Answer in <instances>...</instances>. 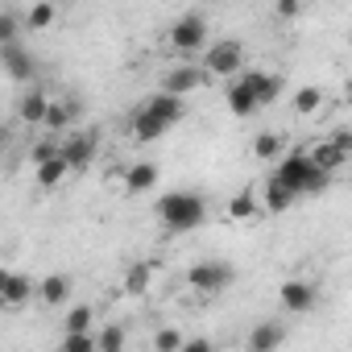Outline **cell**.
I'll return each instance as SVG.
<instances>
[{
	"label": "cell",
	"mask_w": 352,
	"mask_h": 352,
	"mask_svg": "<svg viewBox=\"0 0 352 352\" xmlns=\"http://www.w3.org/2000/svg\"><path fill=\"white\" fill-rule=\"evenodd\" d=\"M282 344H286V327H282L278 319H261V323H253V331H249V340H245L249 352H278Z\"/></svg>",
	"instance_id": "8fae6325"
},
{
	"label": "cell",
	"mask_w": 352,
	"mask_h": 352,
	"mask_svg": "<svg viewBox=\"0 0 352 352\" xmlns=\"http://www.w3.org/2000/svg\"><path fill=\"white\" fill-rule=\"evenodd\" d=\"M129 133H133L137 141H157V137H166L170 129H166V124H162L157 116H149L145 108H137V112L129 116Z\"/></svg>",
	"instance_id": "44dd1931"
},
{
	"label": "cell",
	"mask_w": 352,
	"mask_h": 352,
	"mask_svg": "<svg viewBox=\"0 0 352 352\" xmlns=\"http://www.w3.org/2000/svg\"><path fill=\"white\" fill-rule=\"evenodd\" d=\"M241 79L253 87V96H257V104H261V108L278 104V96H282V75H278V71H245Z\"/></svg>",
	"instance_id": "5bb4252c"
},
{
	"label": "cell",
	"mask_w": 352,
	"mask_h": 352,
	"mask_svg": "<svg viewBox=\"0 0 352 352\" xmlns=\"http://www.w3.org/2000/svg\"><path fill=\"white\" fill-rule=\"evenodd\" d=\"M327 141H331L344 157H352V129H331V133H327Z\"/></svg>",
	"instance_id": "836d02e7"
},
{
	"label": "cell",
	"mask_w": 352,
	"mask_h": 352,
	"mask_svg": "<svg viewBox=\"0 0 352 352\" xmlns=\"http://www.w3.org/2000/svg\"><path fill=\"white\" fill-rule=\"evenodd\" d=\"M63 157H67L71 174L87 170L91 157H96V137H91V133H67V137H63Z\"/></svg>",
	"instance_id": "ba28073f"
},
{
	"label": "cell",
	"mask_w": 352,
	"mask_h": 352,
	"mask_svg": "<svg viewBox=\"0 0 352 352\" xmlns=\"http://www.w3.org/2000/svg\"><path fill=\"white\" fill-rule=\"evenodd\" d=\"M13 42H17V13L5 9L0 13V46H13Z\"/></svg>",
	"instance_id": "d6a6232c"
},
{
	"label": "cell",
	"mask_w": 352,
	"mask_h": 352,
	"mask_svg": "<svg viewBox=\"0 0 352 352\" xmlns=\"http://www.w3.org/2000/svg\"><path fill=\"white\" fill-rule=\"evenodd\" d=\"M34 294H38L34 278H25V274H17V270H9L5 278H0V298H5V307H9V311H21Z\"/></svg>",
	"instance_id": "9c48e42d"
},
{
	"label": "cell",
	"mask_w": 352,
	"mask_h": 352,
	"mask_svg": "<svg viewBox=\"0 0 352 352\" xmlns=\"http://www.w3.org/2000/svg\"><path fill=\"white\" fill-rule=\"evenodd\" d=\"M253 195H257L261 212H270V216H282V212H290V208L298 204V195H294V191H290V187L278 179V174H274V179H265V183H261Z\"/></svg>",
	"instance_id": "52a82bcc"
},
{
	"label": "cell",
	"mask_w": 352,
	"mask_h": 352,
	"mask_svg": "<svg viewBox=\"0 0 352 352\" xmlns=\"http://www.w3.org/2000/svg\"><path fill=\"white\" fill-rule=\"evenodd\" d=\"M204 87H208V71H204V67H195V63H174V67H166L157 91H166V96H174V100H187V96H195V91H204Z\"/></svg>",
	"instance_id": "5b68a950"
},
{
	"label": "cell",
	"mask_w": 352,
	"mask_h": 352,
	"mask_svg": "<svg viewBox=\"0 0 352 352\" xmlns=\"http://www.w3.org/2000/svg\"><path fill=\"white\" fill-rule=\"evenodd\" d=\"M75 116H79V104H75V100H54V108H50V116H46V129L58 133V137H67V129L75 124Z\"/></svg>",
	"instance_id": "cb8c5ba5"
},
{
	"label": "cell",
	"mask_w": 352,
	"mask_h": 352,
	"mask_svg": "<svg viewBox=\"0 0 352 352\" xmlns=\"http://www.w3.org/2000/svg\"><path fill=\"white\" fill-rule=\"evenodd\" d=\"M54 21H58V9H54V5H34V9L25 13V25H30L34 34H38V30H50Z\"/></svg>",
	"instance_id": "f1b7e54d"
},
{
	"label": "cell",
	"mask_w": 352,
	"mask_h": 352,
	"mask_svg": "<svg viewBox=\"0 0 352 352\" xmlns=\"http://www.w3.org/2000/svg\"><path fill=\"white\" fill-rule=\"evenodd\" d=\"M58 153H63V141H38V145H34V153H30V157H34V170H38V166H46V162H50V157H58Z\"/></svg>",
	"instance_id": "4dcf8cb0"
},
{
	"label": "cell",
	"mask_w": 352,
	"mask_h": 352,
	"mask_svg": "<svg viewBox=\"0 0 352 352\" xmlns=\"http://www.w3.org/2000/svg\"><path fill=\"white\" fill-rule=\"evenodd\" d=\"M149 116H157L166 129H174L183 116H187V104L183 100H174V96H166V91H153V96H145V104H141Z\"/></svg>",
	"instance_id": "7c38bea8"
},
{
	"label": "cell",
	"mask_w": 352,
	"mask_h": 352,
	"mask_svg": "<svg viewBox=\"0 0 352 352\" xmlns=\"http://www.w3.org/2000/svg\"><path fill=\"white\" fill-rule=\"evenodd\" d=\"M67 174H71V166H67V157L58 153V157H50L46 166H38V170H34V183H38L42 191H54V187L67 179Z\"/></svg>",
	"instance_id": "7402d4cb"
},
{
	"label": "cell",
	"mask_w": 352,
	"mask_h": 352,
	"mask_svg": "<svg viewBox=\"0 0 352 352\" xmlns=\"http://www.w3.org/2000/svg\"><path fill=\"white\" fill-rule=\"evenodd\" d=\"M183 352H212V340L195 336V340H187V344H183Z\"/></svg>",
	"instance_id": "d590c367"
},
{
	"label": "cell",
	"mask_w": 352,
	"mask_h": 352,
	"mask_svg": "<svg viewBox=\"0 0 352 352\" xmlns=\"http://www.w3.org/2000/svg\"><path fill=\"white\" fill-rule=\"evenodd\" d=\"M224 100H228V112L241 116V120H249L253 112H261V104H257V96H253V87L245 79H232L228 91H224Z\"/></svg>",
	"instance_id": "9a60e30c"
},
{
	"label": "cell",
	"mask_w": 352,
	"mask_h": 352,
	"mask_svg": "<svg viewBox=\"0 0 352 352\" xmlns=\"http://www.w3.org/2000/svg\"><path fill=\"white\" fill-rule=\"evenodd\" d=\"M348 42H352V38H348Z\"/></svg>",
	"instance_id": "8d00e7d4"
},
{
	"label": "cell",
	"mask_w": 352,
	"mask_h": 352,
	"mask_svg": "<svg viewBox=\"0 0 352 352\" xmlns=\"http://www.w3.org/2000/svg\"><path fill=\"white\" fill-rule=\"evenodd\" d=\"M232 265L228 261H199V265H191L187 270V282L199 290V294H220V290H228L232 286Z\"/></svg>",
	"instance_id": "8992f818"
},
{
	"label": "cell",
	"mask_w": 352,
	"mask_h": 352,
	"mask_svg": "<svg viewBox=\"0 0 352 352\" xmlns=\"http://www.w3.org/2000/svg\"><path fill=\"white\" fill-rule=\"evenodd\" d=\"M302 149L311 153V162H315V166H319L323 174H336V170H340V166L348 162V157H344V153H340V149H336V145H331L327 137H323V141H311V145H302Z\"/></svg>",
	"instance_id": "ffe728a7"
},
{
	"label": "cell",
	"mask_w": 352,
	"mask_h": 352,
	"mask_svg": "<svg viewBox=\"0 0 352 352\" xmlns=\"http://www.w3.org/2000/svg\"><path fill=\"white\" fill-rule=\"evenodd\" d=\"M274 13H278L282 21H298V17H302V5H298V0H278Z\"/></svg>",
	"instance_id": "e575fe53"
},
{
	"label": "cell",
	"mask_w": 352,
	"mask_h": 352,
	"mask_svg": "<svg viewBox=\"0 0 352 352\" xmlns=\"http://www.w3.org/2000/svg\"><path fill=\"white\" fill-rule=\"evenodd\" d=\"M50 108H54V100H50V91H46V87H30V91L17 100V112H21V120H25V124H42V129H46Z\"/></svg>",
	"instance_id": "4fadbf2b"
},
{
	"label": "cell",
	"mask_w": 352,
	"mask_h": 352,
	"mask_svg": "<svg viewBox=\"0 0 352 352\" xmlns=\"http://www.w3.org/2000/svg\"><path fill=\"white\" fill-rule=\"evenodd\" d=\"M96 344H100V352H124V327H120V323L100 327V331H96Z\"/></svg>",
	"instance_id": "83f0119b"
},
{
	"label": "cell",
	"mask_w": 352,
	"mask_h": 352,
	"mask_svg": "<svg viewBox=\"0 0 352 352\" xmlns=\"http://www.w3.org/2000/svg\"><path fill=\"white\" fill-rule=\"evenodd\" d=\"M0 63H5V71H9V79H17V83H25V79H34V58H30V50L25 46H0Z\"/></svg>",
	"instance_id": "e0dca14e"
},
{
	"label": "cell",
	"mask_w": 352,
	"mask_h": 352,
	"mask_svg": "<svg viewBox=\"0 0 352 352\" xmlns=\"http://www.w3.org/2000/svg\"><path fill=\"white\" fill-rule=\"evenodd\" d=\"M199 67L208 71V79H228V83H232V75H236V79L245 75V46H241V42H232V38L212 42V46L204 50Z\"/></svg>",
	"instance_id": "3957f363"
},
{
	"label": "cell",
	"mask_w": 352,
	"mask_h": 352,
	"mask_svg": "<svg viewBox=\"0 0 352 352\" xmlns=\"http://www.w3.org/2000/svg\"><path fill=\"white\" fill-rule=\"evenodd\" d=\"M204 216H208V208L195 191H170V195L157 199V220L170 232H191V228L204 224Z\"/></svg>",
	"instance_id": "7a4b0ae2"
},
{
	"label": "cell",
	"mask_w": 352,
	"mask_h": 352,
	"mask_svg": "<svg viewBox=\"0 0 352 352\" xmlns=\"http://www.w3.org/2000/svg\"><path fill=\"white\" fill-rule=\"evenodd\" d=\"M157 187V170L149 162H133L129 174H124V195H145Z\"/></svg>",
	"instance_id": "d6986e66"
},
{
	"label": "cell",
	"mask_w": 352,
	"mask_h": 352,
	"mask_svg": "<svg viewBox=\"0 0 352 352\" xmlns=\"http://www.w3.org/2000/svg\"><path fill=\"white\" fill-rule=\"evenodd\" d=\"M278 302H282L290 315H307V311L315 307V286H311V282L290 278V282H282V286H278Z\"/></svg>",
	"instance_id": "30bf717a"
},
{
	"label": "cell",
	"mask_w": 352,
	"mask_h": 352,
	"mask_svg": "<svg viewBox=\"0 0 352 352\" xmlns=\"http://www.w3.org/2000/svg\"><path fill=\"white\" fill-rule=\"evenodd\" d=\"M58 352H100V344H96V336H63Z\"/></svg>",
	"instance_id": "1f68e13d"
},
{
	"label": "cell",
	"mask_w": 352,
	"mask_h": 352,
	"mask_svg": "<svg viewBox=\"0 0 352 352\" xmlns=\"http://www.w3.org/2000/svg\"><path fill=\"white\" fill-rule=\"evenodd\" d=\"M67 298H71V278L67 274H50V278L38 282V302L42 307H63Z\"/></svg>",
	"instance_id": "ac0fdd59"
},
{
	"label": "cell",
	"mask_w": 352,
	"mask_h": 352,
	"mask_svg": "<svg viewBox=\"0 0 352 352\" xmlns=\"http://www.w3.org/2000/svg\"><path fill=\"white\" fill-rule=\"evenodd\" d=\"M290 104H294V116H302V120H311V116H319V112H323V104H327V96H323L319 87H298Z\"/></svg>",
	"instance_id": "603a6c76"
},
{
	"label": "cell",
	"mask_w": 352,
	"mask_h": 352,
	"mask_svg": "<svg viewBox=\"0 0 352 352\" xmlns=\"http://www.w3.org/2000/svg\"><path fill=\"white\" fill-rule=\"evenodd\" d=\"M91 323H96V311H91L87 302H79V307H71V311H67L63 331H67V336H96V331H91Z\"/></svg>",
	"instance_id": "d4e9b609"
},
{
	"label": "cell",
	"mask_w": 352,
	"mask_h": 352,
	"mask_svg": "<svg viewBox=\"0 0 352 352\" xmlns=\"http://www.w3.org/2000/svg\"><path fill=\"white\" fill-rule=\"evenodd\" d=\"M153 278H157V265H153V261H133L129 274H124V290H129L133 298H149L153 286H157Z\"/></svg>",
	"instance_id": "2e32d148"
},
{
	"label": "cell",
	"mask_w": 352,
	"mask_h": 352,
	"mask_svg": "<svg viewBox=\"0 0 352 352\" xmlns=\"http://www.w3.org/2000/svg\"><path fill=\"white\" fill-rule=\"evenodd\" d=\"M253 157L257 162H282V133H257L253 137Z\"/></svg>",
	"instance_id": "484cf974"
},
{
	"label": "cell",
	"mask_w": 352,
	"mask_h": 352,
	"mask_svg": "<svg viewBox=\"0 0 352 352\" xmlns=\"http://www.w3.org/2000/svg\"><path fill=\"white\" fill-rule=\"evenodd\" d=\"M183 331L179 327H162L157 336H153V352H183Z\"/></svg>",
	"instance_id": "f546056e"
},
{
	"label": "cell",
	"mask_w": 352,
	"mask_h": 352,
	"mask_svg": "<svg viewBox=\"0 0 352 352\" xmlns=\"http://www.w3.org/2000/svg\"><path fill=\"white\" fill-rule=\"evenodd\" d=\"M166 42H170L174 54H199V50H208V17L204 13H183L179 21L166 30Z\"/></svg>",
	"instance_id": "277c9868"
},
{
	"label": "cell",
	"mask_w": 352,
	"mask_h": 352,
	"mask_svg": "<svg viewBox=\"0 0 352 352\" xmlns=\"http://www.w3.org/2000/svg\"><path fill=\"white\" fill-rule=\"evenodd\" d=\"M257 212H261V204H257L253 191H245V195H236V199L228 204V220H253Z\"/></svg>",
	"instance_id": "4316f807"
},
{
	"label": "cell",
	"mask_w": 352,
	"mask_h": 352,
	"mask_svg": "<svg viewBox=\"0 0 352 352\" xmlns=\"http://www.w3.org/2000/svg\"><path fill=\"white\" fill-rule=\"evenodd\" d=\"M278 179L302 199V195H315V191H323L327 183H331V174H323L315 162H311V153L298 145V149H290L282 162H278Z\"/></svg>",
	"instance_id": "6da1fadb"
}]
</instances>
